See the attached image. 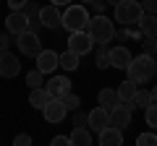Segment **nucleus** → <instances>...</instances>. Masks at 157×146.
<instances>
[{
	"label": "nucleus",
	"instance_id": "33",
	"mask_svg": "<svg viewBox=\"0 0 157 146\" xmlns=\"http://www.w3.org/2000/svg\"><path fill=\"white\" fill-rule=\"evenodd\" d=\"M26 3H29V0H8V8H11V11H24Z\"/></svg>",
	"mask_w": 157,
	"mask_h": 146
},
{
	"label": "nucleus",
	"instance_id": "20",
	"mask_svg": "<svg viewBox=\"0 0 157 146\" xmlns=\"http://www.w3.org/2000/svg\"><path fill=\"white\" fill-rule=\"evenodd\" d=\"M58 68H63V71H76L78 68V55L76 52H71V50H66L63 55H58Z\"/></svg>",
	"mask_w": 157,
	"mask_h": 146
},
{
	"label": "nucleus",
	"instance_id": "16",
	"mask_svg": "<svg viewBox=\"0 0 157 146\" xmlns=\"http://www.w3.org/2000/svg\"><path fill=\"white\" fill-rule=\"evenodd\" d=\"M100 144L102 146H121L123 144V130L115 128V125H107L100 130Z\"/></svg>",
	"mask_w": 157,
	"mask_h": 146
},
{
	"label": "nucleus",
	"instance_id": "9",
	"mask_svg": "<svg viewBox=\"0 0 157 146\" xmlns=\"http://www.w3.org/2000/svg\"><path fill=\"white\" fill-rule=\"evenodd\" d=\"M18 71H21L18 57L8 50H0V76L3 78H13V76H18Z\"/></svg>",
	"mask_w": 157,
	"mask_h": 146
},
{
	"label": "nucleus",
	"instance_id": "27",
	"mask_svg": "<svg viewBox=\"0 0 157 146\" xmlns=\"http://www.w3.org/2000/svg\"><path fill=\"white\" fill-rule=\"evenodd\" d=\"M141 50L147 55H157V37H141Z\"/></svg>",
	"mask_w": 157,
	"mask_h": 146
},
{
	"label": "nucleus",
	"instance_id": "5",
	"mask_svg": "<svg viewBox=\"0 0 157 146\" xmlns=\"http://www.w3.org/2000/svg\"><path fill=\"white\" fill-rule=\"evenodd\" d=\"M16 45H18V50H21L26 57H37V52L42 50L39 34H37V31H32V29H26V31L16 34Z\"/></svg>",
	"mask_w": 157,
	"mask_h": 146
},
{
	"label": "nucleus",
	"instance_id": "19",
	"mask_svg": "<svg viewBox=\"0 0 157 146\" xmlns=\"http://www.w3.org/2000/svg\"><path fill=\"white\" fill-rule=\"evenodd\" d=\"M52 97L47 94V89H42V86H37V89H32V94H29V104L37 107V110H42V107L50 102Z\"/></svg>",
	"mask_w": 157,
	"mask_h": 146
},
{
	"label": "nucleus",
	"instance_id": "31",
	"mask_svg": "<svg viewBox=\"0 0 157 146\" xmlns=\"http://www.w3.org/2000/svg\"><path fill=\"white\" fill-rule=\"evenodd\" d=\"M141 11L144 13H155L157 16V0H141Z\"/></svg>",
	"mask_w": 157,
	"mask_h": 146
},
{
	"label": "nucleus",
	"instance_id": "13",
	"mask_svg": "<svg viewBox=\"0 0 157 146\" xmlns=\"http://www.w3.org/2000/svg\"><path fill=\"white\" fill-rule=\"evenodd\" d=\"M107 57H110V65L113 68H121V71H126V65L131 63V52H128V47H123V45L107 50Z\"/></svg>",
	"mask_w": 157,
	"mask_h": 146
},
{
	"label": "nucleus",
	"instance_id": "11",
	"mask_svg": "<svg viewBox=\"0 0 157 146\" xmlns=\"http://www.w3.org/2000/svg\"><path fill=\"white\" fill-rule=\"evenodd\" d=\"M107 125H110V110H105L102 104H100V107H94V110L89 112V123H86V128L100 133V130H102V128H107Z\"/></svg>",
	"mask_w": 157,
	"mask_h": 146
},
{
	"label": "nucleus",
	"instance_id": "43",
	"mask_svg": "<svg viewBox=\"0 0 157 146\" xmlns=\"http://www.w3.org/2000/svg\"><path fill=\"white\" fill-rule=\"evenodd\" d=\"M155 76H157V71H155Z\"/></svg>",
	"mask_w": 157,
	"mask_h": 146
},
{
	"label": "nucleus",
	"instance_id": "25",
	"mask_svg": "<svg viewBox=\"0 0 157 146\" xmlns=\"http://www.w3.org/2000/svg\"><path fill=\"white\" fill-rule=\"evenodd\" d=\"M152 104V97H149V91H144V89H136V94H134V107H149Z\"/></svg>",
	"mask_w": 157,
	"mask_h": 146
},
{
	"label": "nucleus",
	"instance_id": "6",
	"mask_svg": "<svg viewBox=\"0 0 157 146\" xmlns=\"http://www.w3.org/2000/svg\"><path fill=\"white\" fill-rule=\"evenodd\" d=\"M92 47H94V39L86 34V29H78V31H71V34H68V50L76 52L78 57H81V55H89Z\"/></svg>",
	"mask_w": 157,
	"mask_h": 146
},
{
	"label": "nucleus",
	"instance_id": "40",
	"mask_svg": "<svg viewBox=\"0 0 157 146\" xmlns=\"http://www.w3.org/2000/svg\"><path fill=\"white\" fill-rule=\"evenodd\" d=\"M105 3H113V5H115V3H118V0H105Z\"/></svg>",
	"mask_w": 157,
	"mask_h": 146
},
{
	"label": "nucleus",
	"instance_id": "18",
	"mask_svg": "<svg viewBox=\"0 0 157 146\" xmlns=\"http://www.w3.org/2000/svg\"><path fill=\"white\" fill-rule=\"evenodd\" d=\"M68 141H71V146H92V130L73 125V133L68 136Z\"/></svg>",
	"mask_w": 157,
	"mask_h": 146
},
{
	"label": "nucleus",
	"instance_id": "38",
	"mask_svg": "<svg viewBox=\"0 0 157 146\" xmlns=\"http://www.w3.org/2000/svg\"><path fill=\"white\" fill-rule=\"evenodd\" d=\"M115 37L118 39H128V29H126V31H115Z\"/></svg>",
	"mask_w": 157,
	"mask_h": 146
},
{
	"label": "nucleus",
	"instance_id": "15",
	"mask_svg": "<svg viewBox=\"0 0 157 146\" xmlns=\"http://www.w3.org/2000/svg\"><path fill=\"white\" fill-rule=\"evenodd\" d=\"M37 68L42 73H52L58 68V52L52 50H39L37 52Z\"/></svg>",
	"mask_w": 157,
	"mask_h": 146
},
{
	"label": "nucleus",
	"instance_id": "34",
	"mask_svg": "<svg viewBox=\"0 0 157 146\" xmlns=\"http://www.w3.org/2000/svg\"><path fill=\"white\" fill-rule=\"evenodd\" d=\"M89 5L94 8V13H105V8H107V3H105V0H92Z\"/></svg>",
	"mask_w": 157,
	"mask_h": 146
},
{
	"label": "nucleus",
	"instance_id": "3",
	"mask_svg": "<svg viewBox=\"0 0 157 146\" xmlns=\"http://www.w3.org/2000/svg\"><path fill=\"white\" fill-rule=\"evenodd\" d=\"M141 3L139 0H118L115 3V21L123 26H134L141 18Z\"/></svg>",
	"mask_w": 157,
	"mask_h": 146
},
{
	"label": "nucleus",
	"instance_id": "17",
	"mask_svg": "<svg viewBox=\"0 0 157 146\" xmlns=\"http://www.w3.org/2000/svg\"><path fill=\"white\" fill-rule=\"evenodd\" d=\"M139 31L144 34V37H157V16L155 13H141V18H139Z\"/></svg>",
	"mask_w": 157,
	"mask_h": 146
},
{
	"label": "nucleus",
	"instance_id": "29",
	"mask_svg": "<svg viewBox=\"0 0 157 146\" xmlns=\"http://www.w3.org/2000/svg\"><path fill=\"white\" fill-rule=\"evenodd\" d=\"M86 123H89V115L73 110V125H76V128H86Z\"/></svg>",
	"mask_w": 157,
	"mask_h": 146
},
{
	"label": "nucleus",
	"instance_id": "32",
	"mask_svg": "<svg viewBox=\"0 0 157 146\" xmlns=\"http://www.w3.org/2000/svg\"><path fill=\"white\" fill-rule=\"evenodd\" d=\"M13 144H16V146H29V144H32V136H29V133H18L16 138H13Z\"/></svg>",
	"mask_w": 157,
	"mask_h": 146
},
{
	"label": "nucleus",
	"instance_id": "41",
	"mask_svg": "<svg viewBox=\"0 0 157 146\" xmlns=\"http://www.w3.org/2000/svg\"><path fill=\"white\" fill-rule=\"evenodd\" d=\"M84 3H92V0H84Z\"/></svg>",
	"mask_w": 157,
	"mask_h": 146
},
{
	"label": "nucleus",
	"instance_id": "12",
	"mask_svg": "<svg viewBox=\"0 0 157 146\" xmlns=\"http://www.w3.org/2000/svg\"><path fill=\"white\" fill-rule=\"evenodd\" d=\"M29 29V16L24 11H11V16L6 18V31L11 34H21Z\"/></svg>",
	"mask_w": 157,
	"mask_h": 146
},
{
	"label": "nucleus",
	"instance_id": "14",
	"mask_svg": "<svg viewBox=\"0 0 157 146\" xmlns=\"http://www.w3.org/2000/svg\"><path fill=\"white\" fill-rule=\"evenodd\" d=\"M45 89H47L50 97H58V99H60L66 91H71V81H68V76H52Z\"/></svg>",
	"mask_w": 157,
	"mask_h": 146
},
{
	"label": "nucleus",
	"instance_id": "23",
	"mask_svg": "<svg viewBox=\"0 0 157 146\" xmlns=\"http://www.w3.org/2000/svg\"><path fill=\"white\" fill-rule=\"evenodd\" d=\"M42 81H45V73L39 71V68H34V71H29V73H26V84L32 86V89L42 86Z\"/></svg>",
	"mask_w": 157,
	"mask_h": 146
},
{
	"label": "nucleus",
	"instance_id": "2",
	"mask_svg": "<svg viewBox=\"0 0 157 146\" xmlns=\"http://www.w3.org/2000/svg\"><path fill=\"white\" fill-rule=\"evenodd\" d=\"M86 34H89L92 39L97 42H110L113 37H115V26H113V21L105 16V13H97V16H92L89 21H86Z\"/></svg>",
	"mask_w": 157,
	"mask_h": 146
},
{
	"label": "nucleus",
	"instance_id": "4",
	"mask_svg": "<svg viewBox=\"0 0 157 146\" xmlns=\"http://www.w3.org/2000/svg\"><path fill=\"white\" fill-rule=\"evenodd\" d=\"M86 21H89V13H86L84 5H66V11H63V21L60 26H66L68 31H78V29H84Z\"/></svg>",
	"mask_w": 157,
	"mask_h": 146
},
{
	"label": "nucleus",
	"instance_id": "36",
	"mask_svg": "<svg viewBox=\"0 0 157 146\" xmlns=\"http://www.w3.org/2000/svg\"><path fill=\"white\" fill-rule=\"evenodd\" d=\"M0 50H8V37L0 31Z\"/></svg>",
	"mask_w": 157,
	"mask_h": 146
},
{
	"label": "nucleus",
	"instance_id": "37",
	"mask_svg": "<svg viewBox=\"0 0 157 146\" xmlns=\"http://www.w3.org/2000/svg\"><path fill=\"white\" fill-rule=\"evenodd\" d=\"M50 3H52V5H58V8H60V5H68L71 0H50Z\"/></svg>",
	"mask_w": 157,
	"mask_h": 146
},
{
	"label": "nucleus",
	"instance_id": "30",
	"mask_svg": "<svg viewBox=\"0 0 157 146\" xmlns=\"http://www.w3.org/2000/svg\"><path fill=\"white\" fill-rule=\"evenodd\" d=\"M97 68H100V71L110 68V57H107V52H97Z\"/></svg>",
	"mask_w": 157,
	"mask_h": 146
},
{
	"label": "nucleus",
	"instance_id": "22",
	"mask_svg": "<svg viewBox=\"0 0 157 146\" xmlns=\"http://www.w3.org/2000/svg\"><path fill=\"white\" fill-rule=\"evenodd\" d=\"M136 89H139V84H134L131 78H126L123 84L118 86V97H121V102H134V94H136Z\"/></svg>",
	"mask_w": 157,
	"mask_h": 146
},
{
	"label": "nucleus",
	"instance_id": "39",
	"mask_svg": "<svg viewBox=\"0 0 157 146\" xmlns=\"http://www.w3.org/2000/svg\"><path fill=\"white\" fill-rule=\"evenodd\" d=\"M149 97H152V102L157 104V86H152V91H149Z\"/></svg>",
	"mask_w": 157,
	"mask_h": 146
},
{
	"label": "nucleus",
	"instance_id": "28",
	"mask_svg": "<svg viewBox=\"0 0 157 146\" xmlns=\"http://www.w3.org/2000/svg\"><path fill=\"white\" fill-rule=\"evenodd\" d=\"M136 144L139 146H157V136L155 133H141L139 138H136Z\"/></svg>",
	"mask_w": 157,
	"mask_h": 146
},
{
	"label": "nucleus",
	"instance_id": "26",
	"mask_svg": "<svg viewBox=\"0 0 157 146\" xmlns=\"http://www.w3.org/2000/svg\"><path fill=\"white\" fill-rule=\"evenodd\" d=\"M60 99H63V104H66V110H78V104H81L78 94H73V91H66Z\"/></svg>",
	"mask_w": 157,
	"mask_h": 146
},
{
	"label": "nucleus",
	"instance_id": "7",
	"mask_svg": "<svg viewBox=\"0 0 157 146\" xmlns=\"http://www.w3.org/2000/svg\"><path fill=\"white\" fill-rule=\"evenodd\" d=\"M131 112H134V102H118L110 110V125H115L121 130L128 128L131 125Z\"/></svg>",
	"mask_w": 157,
	"mask_h": 146
},
{
	"label": "nucleus",
	"instance_id": "10",
	"mask_svg": "<svg viewBox=\"0 0 157 146\" xmlns=\"http://www.w3.org/2000/svg\"><path fill=\"white\" fill-rule=\"evenodd\" d=\"M60 21H63V13H60V8L58 5H45V8H39V24L45 29H58L60 26Z\"/></svg>",
	"mask_w": 157,
	"mask_h": 146
},
{
	"label": "nucleus",
	"instance_id": "24",
	"mask_svg": "<svg viewBox=\"0 0 157 146\" xmlns=\"http://www.w3.org/2000/svg\"><path fill=\"white\" fill-rule=\"evenodd\" d=\"M144 120H147V125H149L152 130L157 128V104L152 102L149 107H144Z\"/></svg>",
	"mask_w": 157,
	"mask_h": 146
},
{
	"label": "nucleus",
	"instance_id": "1",
	"mask_svg": "<svg viewBox=\"0 0 157 146\" xmlns=\"http://www.w3.org/2000/svg\"><path fill=\"white\" fill-rule=\"evenodd\" d=\"M155 71H157V60L155 55H147V52H141L139 57H131V63L126 65V73L134 84H149Z\"/></svg>",
	"mask_w": 157,
	"mask_h": 146
},
{
	"label": "nucleus",
	"instance_id": "8",
	"mask_svg": "<svg viewBox=\"0 0 157 146\" xmlns=\"http://www.w3.org/2000/svg\"><path fill=\"white\" fill-rule=\"evenodd\" d=\"M42 115H45L47 123H63V120H66V115H68V110H66V104H63V99L52 97V99L42 107Z\"/></svg>",
	"mask_w": 157,
	"mask_h": 146
},
{
	"label": "nucleus",
	"instance_id": "35",
	"mask_svg": "<svg viewBox=\"0 0 157 146\" xmlns=\"http://www.w3.org/2000/svg\"><path fill=\"white\" fill-rule=\"evenodd\" d=\"M71 146V141H68V136H55V138H52V146Z\"/></svg>",
	"mask_w": 157,
	"mask_h": 146
},
{
	"label": "nucleus",
	"instance_id": "21",
	"mask_svg": "<svg viewBox=\"0 0 157 146\" xmlns=\"http://www.w3.org/2000/svg\"><path fill=\"white\" fill-rule=\"evenodd\" d=\"M97 102H100L105 110H113V107L121 102V97H118V91H115V89H102L100 94H97Z\"/></svg>",
	"mask_w": 157,
	"mask_h": 146
},
{
	"label": "nucleus",
	"instance_id": "42",
	"mask_svg": "<svg viewBox=\"0 0 157 146\" xmlns=\"http://www.w3.org/2000/svg\"><path fill=\"white\" fill-rule=\"evenodd\" d=\"M155 60H157V55H155Z\"/></svg>",
	"mask_w": 157,
	"mask_h": 146
}]
</instances>
